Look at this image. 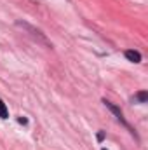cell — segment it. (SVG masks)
Returning a JSON list of instances; mask_svg holds the SVG:
<instances>
[{
    "label": "cell",
    "instance_id": "277c9868",
    "mask_svg": "<svg viewBox=\"0 0 148 150\" xmlns=\"http://www.w3.org/2000/svg\"><path fill=\"white\" fill-rule=\"evenodd\" d=\"M136 100H140L141 103H147V100H148L147 91H141V93H138V94H136Z\"/></svg>",
    "mask_w": 148,
    "mask_h": 150
},
{
    "label": "cell",
    "instance_id": "5b68a950",
    "mask_svg": "<svg viewBox=\"0 0 148 150\" xmlns=\"http://www.w3.org/2000/svg\"><path fill=\"white\" fill-rule=\"evenodd\" d=\"M7 117H9L7 108H5V105L2 103V100H0V119H7Z\"/></svg>",
    "mask_w": 148,
    "mask_h": 150
},
{
    "label": "cell",
    "instance_id": "7a4b0ae2",
    "mask_svg": "<svg viewBox=\"0 0 148 150\" xmlns=\"http://www.w3.org/2000/svg\"><path fill=\"white\" fill-rule=\"evenodd\" d=\"M105 107H106V108H110L111 112L115 113V117H117V119H118V120H120V122H122L124 126H127V122H125V119H124V115H122V112H120V110H118V108H117L115 105H111L110 101H105Z\"/></svg>",
    "mask_w": 148,
    "mask_h": 150
},
{
    "label": "cell",
    "instance_id": "6da1fadb",
    "mask_svg": "<svg viewBox=\"0 0 148 150\" xmlns=\"http://www.w3.org/2000/svg\"><path fill=\"white\" fill-rule=\"evenodd\" d=\"M18 26H21V28H25V30H28V32H30V33H32L33 37L37 38L38 42H44L45 45H49V42H47V38L44 37V35H42V33H40L38 30H35V28H33L32 25H28V23H21V21H18Z\"/></svg>",
    "mask_w": 148,
    "mask_h": 150
},
{
    "label": "cell",
    "instance_id": "3957f363",
    "mask_svg": "<svg viewBox=\"0 0 148 150\" xmlns=\"http://www.w3.org/2000/svg\"><path fill=\"white\" fill-rule=\"evenodd\" d=\"M125 58L132 63H140L141 61V54L138 51H125Z\"/></svg>",
    "mask_w": 148,
    "mask_h": 150
},
{
    "label": "cell",
    "instance_id": "52a82bcc",
    "mask_svg": "<svg viewBox=\"0 0 148 150\" xmlns=\"http://www.w3.org/2000/svg\"><path fill=\"white\" fill-rule=\"evenodd\" d=\"M103 150H105V149H103Z\"/></svg>",
    "mask_w": 148,
    "mask_h": 150
},
{
    "label": "cell",
    "instance_id": "8992f818",
    "mask_svg": "<svg viewBox=\"0 0 148 150\" xmlns=\"http://www.w3.org/2000/svg\"><path fill=\"white\" fill-rule=\"evenodd\" d=\"M103 138H105V134H103V133H98V140H99V142H101V140H103Z\"/></svg>",
    "mask_w": 148,
    "mask_h": 150
}]
</instances>
